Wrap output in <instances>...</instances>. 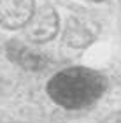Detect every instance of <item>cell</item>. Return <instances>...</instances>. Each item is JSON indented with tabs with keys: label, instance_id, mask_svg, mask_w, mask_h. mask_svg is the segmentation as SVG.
<instances>
[{
	"label": "cell",
	"instance_id": "cell-1",
	"mask_svg": "<svg viewBox=\"0 0 121 123\" xmlns=\"http://www.w3.org/2000/svg\"><path fill=\"white\" fill-rule=\"evenodd\" d=\"M104 79L88 69H67L49 81L47 93L56 104L67 109H81L102 95Z\"/></svg>",
	"mask_w": 121,
	"mask_h": 123
},
{
	"label": "cell",
	"instance_id": "cell-2",
	"mask_svg": "<svg viewBox=\"0 0 121 123\" xmlns=\"http://www.w3.org/2000/svg\"><path fill=\"white\" fill-rule=\"evenodd\" d=\"M58 32V16L53 7L44 5V7L34 11L30 19L25 25V35L26 39L34 42H46L53 39Z\"/></svg>",
	"mask_w": 121,
	"mask_h": 123
},
{
	"label": "cell",
	"instance_id": "cell-3",
	"mask_svg": "<svg viewBox=\"0 0 121 123\" xmlns=\"http://www.w3.org/2000/svg\"><path fill=\"white\" fill-rule=\"evenodd\" d=\"M34 14V0H0V25L4 28L25 26Z\"/></svg>",
	"mask_w": 121,
	"mask_h": 123
},
{
	"label": "cell",
	"instance_id": "cell-4",
	"mask_svg": "<svg viewBox=\"0 0 121 123\" xmlns=\"http://www.w3.org/2000/svg\"><path fill=\"white\" fill-rule=\"evenodd\" d=\"M7 51H9V56L18 65L25 67V69H30V70H39L47 63V58L40 51H37V49L30 48L28 44H23L19 41L11 42L7 46Z\"/></svg>",
	"mask_w": 121,
	"mask_h": 123
},
{
	"label": "cell",
	"instance_id": "cell-5",
	"mask_svg": "<svg viewBox=\"0 0 121 123\" xmlns=\"http://www.w3.org/2000/svg\"><path fill=\"white\" fill-rule=\"evenodd\" d=\"M67 41L72 46H84L86 42L91 41V33L86 30L84 25H81L79 21H70L69 28H67Z\"/></svg>",
	"mask_w": 121,
	"mask_h": 123
},
{
	"label": "cell",
	"instance_id": "cell-6",
	"mask_svg": "<svg viewBox=\"0 0 121 123\" xmlns=\"http://www.w3.org/2000/svg\"><path fill=\"white\" fill-rule=\"evenodd\" d=\"M102 123H121V111H118V113H112L111 116H107V118L104 120Z\"/></svg>",
	"mask_w": 121,
	"mask_h": 123
},
{
	"label": "cell",
	"instance_id": "cell-7",
	"mask_svg": "<svg viewBox=\"0 0 121 123\" xmlns=\"http://www.w3.org/2000/svg\"><path fill=\"white\" fill-rule=\"evenodd\" d=\"M97 2H102V0H97Z\"/></svg>",
	"mask_w": 121,
	"mask_h": 123
}]
</instances>
